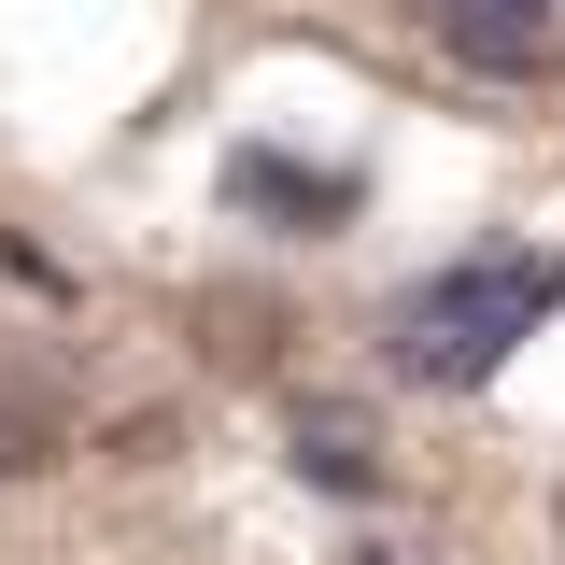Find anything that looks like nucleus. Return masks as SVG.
<instances>
[{
    "label": "nucleus",
    "instance_id": "2",
    "mask_svg": "<svg viewBox=\"0 0 565 565\" xmlns=\"http://www.w3.org/2000/svg\"><path fill=\"white\" fill-rule=\"evenodd\" d=\"M411 14H424V29H438L467 71H494V85H537V71L565 57L552 0H411Z\"/></svg>",
    "mask_w": 565,
    "mask_h": 565
},
{
    "label": "nucleus",
    "instance_id": "5",
    "mask_svg": "<svg viewBox=\"0 0 565 565\" xmlns=\"http://www.w3.org/2000/svg\"><path fill=\"white\" fill-rule=\"evenodd\" d=\"M29 467H57V396L43 382H0V481H29Z\"/></svg>",
    "mask_w": 565,
    "mask_h": 565
},
{
    "label": "nucleus",
    "instance_id": "3",
    "mask_svg": "<svg viewBox=\"0 0 565 565\" xmlns=\"http://www.w3.org/2000/svg\"><path fill=\"white\" fill-rule=\"evenodd\" d=\"M226 212H255L282 241H326V226H353V170H297L269 141H241V156H226Z\"/></svg>",
    "mask_w": 565,
    "mask_h": 565
},
{
    "label": "nucleus",
    "instance_id": "4",
    "mask_svg": "<svg viewBox=\"0 0 565 565\" xmlns=\"http://www.w3.org/2000/svg\"><path fill=\"white\" fill-rule=\"evenodd\" d=\"M297 481L311 494H382V438L353 411H297Z\"/></svg>",
    "mask_w": 565,
    "mask_h": 565
},
{
    "label": "nucleus",
    "instance_id": "1",
    "mask_svg": "<svg viewBox=\"0 0 565 565\" xmlns=\"http://www.w3.org/2000/svg\"><path fill=\"white\" fill-rule=\"evenodd\" d=\"M552 311H565V241H481V255L424 269L411 297L382 311V367L424 382V396H481Z\"/></svg>",
    "mask_w": 565,
    "mask_h": 565
}]
</instances>
